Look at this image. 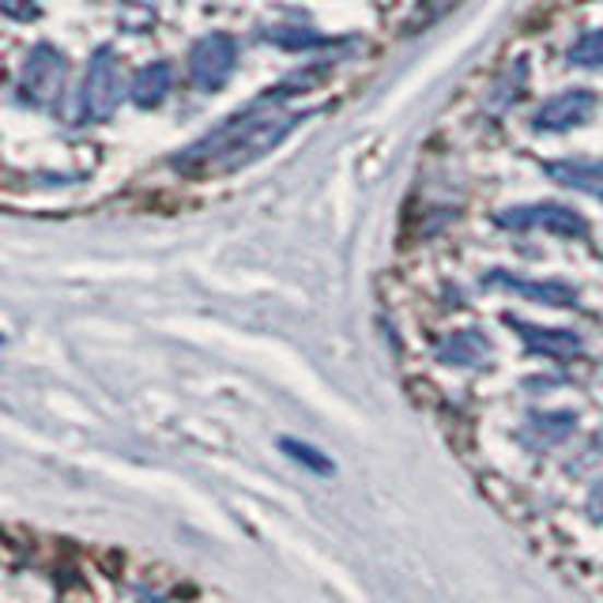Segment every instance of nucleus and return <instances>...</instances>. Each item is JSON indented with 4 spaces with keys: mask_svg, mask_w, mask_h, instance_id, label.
<instances>
[{
    "mask_svg": "<svg viewBox=\"0 0 603 603\" xmlns=\"http://www.w3.org/2000/svg\"><path fill=\"white\" fill-rule=\"evenodd\" d=\"M446 358L449 363H457V366L483 363V358H487V340H480L475 332H460V336L446 347Z\"/></svg>",
    "mask_w": 603,
    "mask_h": 603,
    "instance_id": "nucleus-8",
    "label": "nucleus"
},
{
    "mask_svg": "<svg viewBox=\"0 0 603 603\" xmlns=\"http://www.w3.org/2000/svg\"><path fill=\"white\" fill-rule=\"evenodd\" d=\"M501 223L509 226H547V230H566V234H581L584 223L577 220L574 212H566V208H532V212H517V215H501Z\"/></svg>",
    "mask_w": 603,
    "mask_h": 603,
    "instance_id": "nucleus-6",
    "label": "nucleus"
},
{
    "mask_svg": "<svg viewBox=\"0 0 603 603\" xmlns=\"http://www.w3.org/2000/svg\"><path fill=\"white\" fill-rule=\"evenodd\" d=\"M302 117L275 114L268 110V103H257L253 110L230 117L223 129H215L208 140H200L186 158H178L181 166H200V170H238V166L253 163V158L268 155L275 144H283L291 129Z\"/></svg>",
    "mask_w": 603,
    "mask_h": 603,
    "instance_id": "nucleus-1",
    "label": "nucleus"
},
{
    "mask_svg": "<svg viewBox=\"0 0 603 603\" xmlns=\"http://www.w3.org/2000/svg\"><path fill=\"white\" fill-rule=\"evenodd\" d=\"M592 110H596V98H592L589 91H566V95L551 98V103L535 114V125H540V129H566V125L589 121Z\"/></svg>",
    "mask_w": 603,
    "mask_h": 603,
    "instance_id": "nucleus-5",
    "label": "nucleus"
},
{
    "mask_svg": "<svg viewBox=\"0 0 603 603\" xmlns=\"http://www.w3.org/2000/svg\"><path fill=\"white\" fill-rule=\"evenodd\" d=\"M61 80H64V61L49 46H38L35 57L27 61V80H23L27 98L49 103V98L57 95V87H61Z\"/></svg>",
    "mask_w": 603,
    "mask_h": 603,
    "instance_id": "nucleus-4",
    "label": "nucleus"
},
{
    "mask_svg": "<svg viewBox=\"0 0 603 603\" xmlns=\"http://www.w3.org/2000/svg\"><path fill=\"white\" fill-rule=\"evenodd\" d=\"M283 449H287L295 460H306V464H309V468H317V472H329V460L317 457V452L309 449V446H298V441H283Z\"/></svg>",
    "mask_w": 603,
    "mask_h": 603,
    "instance_id": "nucleus-10",
    "label": "nucleus"
},
{
    "mask_svg": "<svg viewBox=\"0 0 603 603\" xmlns=\"http://www.w3.org/2000/svg\"><path fill=\"white\" fill-rule=\"evenodd\" d=\"M170 64H151V69H144L137 75V83H132V98H137L140 106H155L163 103V95L170 91Z\"/></svg>",
    "mask_w": 603,
    "mask_h": 603,
    "instance_id": "nucleus-7",
    "label": "nucleus"
},
{
    "mask_svg": "<svg viewBox=\"0 0 603 603\" xmlns=\"http://www.w3.org/2000/svg\"><path fill=\"white\" fill-rule=\"evenodd\" d=\"M121 103V75H117V61L110 49H98L95 61L87 69V83H83L80 114L83 121H103L110 117Z\"/></svg>",
    "mask_w": 603,
    "mask_h": 603,
    "instance_id": "nucleus-2",
    "label": "nucleus"
},
{
    "mask_svg": "<svg viewBox=\"0 0 603 603\" xmlns=\"http://www.w3.org/2000/svg\"><path fill=\"white\" fill-rule=\"evenodd\" d=\"M234 64H238V46H234L230 35L200 38L197 46H192V54H189V72L204 91L223 87V83L234 75Z\"/></svg>",
    "mask_w": 603,
    "mask_h": 603,
    "instance_id": "nucleus-3",
    "label": "nucleus"
},
{
    "mask_svg": "<svg viewBox=\"0 0 603 603\" xmlns=\"http://www.w3.org/2000/svg\"><path fill=\"white\" fill-rule=\"evenodd\" d=\"M596 501H603V487H600V494H596Z\"/></svg>",
    "mask_w": 603,
    "mask_h": 603,
    "instance_id": "nucleus-11",
    "label": "nucleus"
},
{
    "mask_svg": "<svg viewBox=\"0 0 603 603\" xmlns=\"http://www.w3.org/2000/svg\"><path fill=\"white\" fill-rule=\"evenodd\" d=\"M569 61L577 64H603V31H589V35H581L574 42V49H569Z\"/></svg>",
    "mask_w": 603,
    "mask_h": 603,
    "instance_id": "nucleus-9",
    "label": "nucleus"
}]
</instances>
